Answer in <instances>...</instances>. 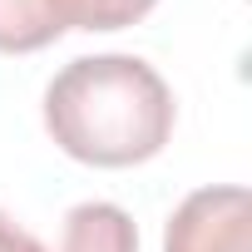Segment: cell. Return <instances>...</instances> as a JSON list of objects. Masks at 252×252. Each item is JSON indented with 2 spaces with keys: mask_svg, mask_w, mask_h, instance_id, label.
Wrapping results in <instances>:
<instances>
[{
  "mask_svg": "<svg viewBox=\"0 0 252 252\" xmlns=\"http://www.w3.org/2000/svg\"><path fill=\"white\" fill-rule=\"evenodd\" d=\"M173 94L163 74L139 55L69 60L45 89L50 139L94 168H134L163 154L173 139Z\"/></svg>",
  "mask_w": 252,
  "mask_h": 252,
  "instance_id": "obj_1",
  "label": "cell"
},
{
  "mask_svg": "<svg viewBox=\"0 0 252 252\" xmlns=\"http://www.w3.org/2000/svg\"><path fill=\"white\" fill-rule=\"evenodd\" d=\"M163 252H252L247 188L218 183L188 193L163 227Z\"/></svg>",
  "mask_w": 252,
  "mask_h": 252,
  "instance_id": "obj_2",
  "label": "cell"
},
{
  "mask_svg": "<svg viewBox=\"0 0 252 252\" xmlns=\"http://www.w3.org/2000/svg\"><path fill=\"white\" fill-rule=\"evenodd\" d=\"M60 252H139V227L119 203H79L64 218Z\"/></svg>",
  "mask_w": 252,
  "mask_h": 252,
  "instance_id": "obj_3",
  "label": "cell"
},
{
  "mask_svg": "<svg viewBox=\"0 0 252 252\" xmlns=\"http://www.w3.org/2000/svg\"><path fill=\"white\" fill-rule=\"evenodd\" d=\"M64 35L50 0H0V55H30Z\"/></svg>",
  "mask_w": 252,
  "mask_h": 252,
  "instance_id": "obj_4",
  "label": "cell"
},
{
  "mask_svg": "<svg viewBox=\"0 0 252 252\" xmlns=\"http://www.w3.org/2000/svg\"><path fill=\"white\" fill-rule=\"evenodd\" d=\"M64 30H124L144 20L158 0H50Z\"/></svg>",
  "mask_w": 252,
  "mask_h": 252,
  "instance_id": "obj_5",
  "label": "cell"
},
{
  "mask_svg": "<svg viewBox=\"0 0 252 252\" xmlns=\"http://www.w3.org/2000/svg\"><path fill=\"white\" fill-rule=\"evenodd\" d=\"M0 252H45V247H40L20 222H10L5 213H0Z\"/></svg>",
  "mask_w": 252,
  "mask_h": 252,
  "instance_id": "obj_6",
  "label": "cell"
}]
</instances>
